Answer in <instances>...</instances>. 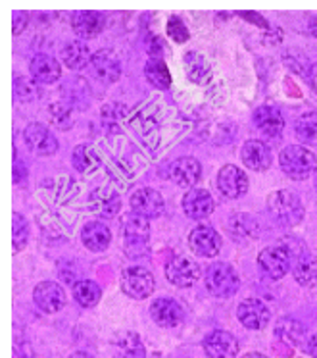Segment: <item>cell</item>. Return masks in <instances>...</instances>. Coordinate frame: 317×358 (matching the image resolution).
I'll return each instance as SVG.
<instances>
[{"label":"cell","instance_id":"obj_1","mask_svg":"<svg viewBox=\"0 0 317 358\" xmlns=\"http://www.w3.org/2000/svg\"><path fill=\"white\" fill-rule=\"evenodd\" d=\"M279 164H281V170L296 181L309 178L317 170L316 155L302 145H290L283 148L279 155Z\"/></svg>","mask_w":317,"mask_h":358},{"label":"cell","instance_id":"obj_2","mask_svg":"<svg viewBox=\"0 0 317 358\" xmlns=\"http://www.w3.org/2000/svg\"><path fill=\"white\" fill-rule=\"evenodd\" d=\"M124 235H125V250L127 257H145L150 239V224L148 218L140 214H127L124 220Z\"/></svg>","mask_w":317,"mask_h":358},{"label":"cell","instance_id":"obj_3","mask_svg":"<svg viewBox=\"0 0 317 358\" xmlns=\"http://www.w3.org/2000/svg\"><path fill=\"white\" fill-rule=\"evenodd\" d=\"M267 210L281 226H294L302 220V203L290 191H275L267 199Z\"/></svg>","mask_w":317,"mask_h":358},{"label":"cell","instance_id":"obj_4","mask_svg":"<svg viewBox=\"0 0 317 358\" xmlns=\"http://www.w3.org/2000/svg\"><path fill=\"white\" fill-rule=\"evenodd\" d=\"M204 281H206V289L209 293L219 299L233 296L239 289V275L235 272V268L227 262H214L212 266H208Z\"/></svg>","mask_w":317,"mask_h":358},{"label":"cell","instance_id":"obj_5","mask_svg":"<svg viewBox=\"0 0 317 358\" xmlns=\"http://www.w3.org/2000/svg\"><path fill=\"white\" fill-rule=\"evenodd\" d=\"M121 291L131 299H147L154 291V275L142 266H131L121 272Z\"/></svg>","mask_w":317,"mask_h":358},{"label":"cell","instance_id":"obj_6","mask_svg":"<svg viewBox=\"0 0 317 358\" xmlns=\"http://www.w3.org/2000/svg\"><path fill=\"white\" fill-rule=\"evenodd\" d=\"M258 266L265 278L281 280L290 270V250L285 245H271L260 252Z\"/></svg>","mask_w":317,"mask_h":358},{"label":"cell","instance_id":"obj_7","mask_svg":"<svg viewBox=\"0 0 317 358\" xmlns=\"http://www.w3.org/2000/svg\"><path fill=\"white\" fill-rule=\"evenodd\" d=\"M165 275L175 287H191L200 278V266L185 255L173 257L165 266Z\"/></svg>","mask_w":317,"mask_h":358},{"label":"cell","instance_id":"obj_8","mask_svg":"<svg viewBox=\"0 0 317 358\" xmlns=\"http://www.w3.org/2000/svg\"><path fill=\"white\" fill-rule=\"evenodd\" d=\"M25 147L37 156H52L58 150V141L47 125L29 124L24 131Z\"/></svg>","mask_w":317,"mask_h":358},{"label":"cell","instance_id":"obj_9","mask_svg":"<svg viewBox=\"0 0 317 358\" xmlns=\"http://www.w3.org/2000/svg\"><path fill=\"white\" fill-rule=\"evenodd\" d=\"M217 189L227 199H239L248 191V176L237 166L227 164L217 173Z\"/></svg>","mask_w":317,"mask_h":358},{"label":"cell","instance_id":"obj_10","mask_svg":"<svg viewBox=\"0 0 317 358\" xmlns=\"http://www.w3.org/2000/svg\"><path fill=\"white\" fill-rule=\"evenodd\" d=\"M91 73L102 83H116L121 76V62L116 56V52L102 48L98 52H94L91 60Z\"/></svg>","mask_w":317,"mask_h":358},{"label":"cell","instance_id":"obj_11","mask_svg":"<svg viewBox=\"0 0 317 358\" xmlns=\"http://www.w3.org/2000/svg\"><path fill=\"white\" fill-rule=\"evenodd\" d=\"M89 208L102 220L114 218L121 208V196L110 187H96L89 196Z\"/></svg>","mask_w":317,"mask_h":358},{"label":"cell","instance_id":"obj_12","mask_svg":"<svg viewBox=\"0 0 317 358\" xmlns=\"http://www.w3.org/2000/svg\"><path fill=\"white\" fill-rule=\"evenodd\" d=\"M189 245L198 257L214 258L221 250V237L214 227L198 226L189 235Z\"/></svg>","mask_w":317,"mask_h":358},{"label":"cell","instance_id":"obj_13","mask_svg":"<svg viewBox=\"0 0 317 358\" xmlns=\"http://www.w3.org/2000/svg\"><path fill=\"white\" fill-rule=\"evenodd\" d=\"M204 350L209 358H235L239 355V341L229 331L216 329L206 335Z\"/></svg>","mask_w":317,"mask_h":358},{"label":"cell","instance_id":"obj_14","mask_svg":"<svg viewBox=\"0 0 317 358\" xmlns=\"http://www.w3.org/2000/svg\"><path fill=\"white\" fill-rule=\"evenodd\" d=\"M239 322L248 329H263L270 324L271 312L260 299H246L237 308Z\"/></svg>","mask_w":317,"mask_h":358},{"label":"cell","instance_id":"obj_15","mask_svg":"<svg viewBox=\"0 0 317 358\" xmlns=\"http://www.w3.org/2000/svg\"><path fill=\"white\" fill-rule=\"evenodd\" d=\"M168 176L171 181L177 183L179 187H193L202 178V166L196 158H191V156L177 158L170 164Z\"/></svg>","mask_w":317,"mask_h":358},{"label":"cell","instance_id":"obj_16","mask_svg":"<svg viewBox=\"0 0 317 358\" xmlns=\"http://www.w3.org/2000/svg\"><path fill=\"white\" fill-rule=\"evenodd\" d=\"M33 301H35V304L39 306L40 310L54 314V312H60V308H64L66 293H64V289L56 281H43L33 291Z\"/></svg>","mask_w":317,"mask_h":358},{"label":"cell","instance_id":"obj_17","mask_svg":"<svg viewBox=\"0 0 317 358\" xmlns=\"http://www.w3.org/2000/svg\"><path fill=\"white\" fill-rule=\"evenodd\" d=\"M129 204H131V210L135 214H140V216H145V218H156V216H160L163 212V203L162 195L154 191V189H137L135 193L129 199Z\"/></svg>","mask_w":317,"mask_h":358},{"label":"cell","instance_id":"obj_18","mask_svg":"<svg viewBox=\"0 0 317 358\" xmlns=\"http://www.w3.org/2000/svg\"><path fill=\"white\" fill-rule=\"evenodd\" d=\"M71 27L75 35L81 39H93L96 35H101L106 27V16L94 10H83V12H75L73 20H71Z\"/></svg>","mask_w":317,"mask_h":358},{"label":"cell","instance_id":"obj_19","mask_svg":"<svg viewBox=\"0 0 317 358\" xmlns=\"http://www.w3.org/2000/svg\"><path fill=\"white\" fill-rule=\"evenodd\" d=\"M150 314L158 326L162 327H175L183 322V306L173 301V299H156L150 306Z\"/></svg>","mask_w":317,"mask_h":358},{"label":"cell","instance_id":"obj_20","mask_svg":"<svg viewBox=\"0 0 317 358\" xmlns=\"http://www.w3.org/2000/svg\"><path fill=\"white\" fill-rule=\"evenodd\" d=\"M183 210L189 218H206L214 212V199L206 189H189L183 196Z\"/></svg>","mask_w":317,"mask_h":358},{"label":"cell","instance_id":"obj_21","mask_svg":"<svg viewBox=\"0 0 317 358\" xmlns=\"http://www.w3.org/2000/svg\"><path fill=\"white\" fill-rule=\"evenodd\" d=\"M240 156L242 162L254 171H265L271 166V150L265 147V143L258 139L246 141L240 150Z\"/></svg>","mask_w":317,"mask_h":358},{"label":"cell","instance_id":"obj_22","mask_svg":"<svg viewBox=\"0 0 317 358\" xmlns=\"http://www.w3.org/2000/svg\"><path fill=\"white\" fill-rule=\"evenodd\" d=\"M29 71L35 81L39 83H56L60 76H62V70H60V62L54 60L52 56L48 55H37L33 56L31 64H29Z\"/></svg>","mask_w":317,"mask_h":358},{"label":"cell","instance_id":"obj_23","mask_svg":"<svg viewBox=\"0 0 317 358\" xmlns=\"http://www.w3.org/2000/svg\"><path fill=\"white\" fill-rule=\"evenodd\" d=\"M81 241L85 245L87 249L94 250V252H101L106 250L112 243V234H110V227L102 222H89L81 229Z\"/></svg>","mask_w":317,"mask_h":358},{"label":"cell","instance_id":"obj_24","mask_svg":"<svg viewBox=\"0 0 317 358\" xmlns=\"http://www.w3.org/2000/svg\"><path fill=\"white\" fill-rule=\"evenodd\" d=\"M254 124L263 135L279 137L281 131H283V127H285V120H283L277 108H273V106H260L254 112Z\"/></svg>","mask_w":317,"mask_h":358},{"label":"cell","instance_id":"obj_25","mask_svg":"<svg viewBox=\"0 0 317 358\" xmlns=\"http://www.w3.org/2000/svg\"><path fill=\"white\" fill-rule=\"evenodd\" d=\"M91 60H93V55H91V48L87 47L85 41H71L64 47L62 62L70 70H85L87 66H91Z\"/></svg>","mask_w":317,"mask_h":358},{"label":"cell","instance_id":"obj_26","mask_svg":"<svg viewBox=\"0 0 317 358\" xmlns=\"http://www.w3.org/2000/svg\"><path fill=\"white\" fill-rule=\"evenodd\" d=\"M147 350L140 337L133 331L117 335L114 341V358H145Z\"/></svg>","mask_w":317,"mask_h":358},{"label":"cell","instance_id":"obj_27","mask_svg":"<svg viewBox=\"0 0 317 358\" xmlns=\"http://www.w3.org/2000/svg\"><path fill=\"white\" fill-rule=\"evenodd\" d=\"M185 68L189 79L196 83V85H208L212 81V66L209 62L198 52H186L185 55Z\"/></svg>","mask_w":317,"mask_h":358},{"label":"cell","instance_id":"obj_28","mask_svg":"<svg viewBox=\"0 0 317 358\" xmlns=\"http://www.w3.org/2000/svg\"><path fill=\"white\" fill-rule=\"evenodd\" d=\"M71 164H73V168L81 173H93L101 168L102 158L101 155L94 150L93 147H89V145H79L73 150V155H71Z\"/></svg>","mask_w":317,"mask_h":358},{"label":"cell","instance_id":"obj_29","mask_svg":"<svg viewBox=\"0 0 317 358\" xmlns=\"http://www.w3.org/2000/svg\"><path fill=\"white\" fill-rule=\"evenodd\" d=\"M294 280L300 283L302 287H316L317 285V258L304 252L298 262L293 268Z\"/></svg>","mask_w":317,"mask_h":358},{"label":"cell","instance_id":"obj_30","mask_svg":"<svg viewBox=\"0 0 317 358\" xmlns=\"http://www.w3.org/2000/svg\"><path fill=\"white\" fill-rule=\"evenodd\" d=\"M73 296L83 308H93L98 304L102 296L101 287L91 280H81L73 285Z\"/></svg>","mask_w":317,"mask_h":358},{"label":"cell","instance_id":"obj_31","mask_svg":"<svg viewBox=\"0 0 317 358\" xmlns=\"http://www.w3.org/2000/svg\"><path fill=\"white\" fill-rule=\"evenodd\" d=\"M296 137L306 147H317V112H306L298 117Z\"/></svg>","mask_w":317,"mask_h":358},{"label":"cell","instance_id":"obj_32","mask_svg":"<svg viewBox=\"0 0 317 358\" xmlns=\"http://www.w3.org/2000/svg\"><path fill=\"white\" fill-rule=\"evenodd\" d=\"M125 120H127V108L119 102H112L102 108V122H104L106 131L119 133L124 129Z\"/></svg>","mask_w":317,"mask_h":358},{"label":"cell","instance_id":"obj_33","mask_svg":"<svg viewBox=\"0 0 317 358\" xmlns=\"http://www.w3.org/2000/svg\"><path fill=\"white\" fill-rule=\"evenodd\" d=\"M145 76L156 89L163 91L171 85V76L162 58H148L147 66H145Z\"/></svg>","mask_w":317,"mask_h":358},{"label":"cell","instance_id":"obj_34","mask_svg":"<svg viewBox=\"0 0 317 358\" xmlns=\"http://www.w3.org/2000/svg\"><path fill=\"white\" fill-rule=\"evenodd\" d=\"M133 127L139 135L158 129V110L152 108V106H145L142 110H139L133 117Z\"/></svg>","mask_w":317,"mask_h":358},{"label":"cell","instance_id":"obj_35","mask_svg":"<svg viewBox=\"0 0 317 358\" xmlns=\"http://www.w3.org/2000/svg\"><path fill=\"white\" fill-rule=\"evenodd\" d=\"M231 231L235 235V239H239L240 235L242 237H256V222L252 216H248V214H237L235 218L231 220Z\"/></svg>","mask_w":317,"mask_h":358},{"label":"cell","instance_id":"obj_36","mask_svg":"<svg viewBox=\"0 0 317 358\" xmlns=\"http://www.w3.org/2000/svg\"><path fill=\"white\" fill-rule=\"evenodd\" d=\"M27 241H29V226H27L24 216L16 212L14 214V250L16 252L24 250Z\"/></svg>","mask_w":317,"mask_h":358},{"label":"cell","instance_id":"obj_37","mask_svg":"<svg viewBox=\"0 0 317 358\" xmlns=\"http://www.w3.org/2000/svg\"><path fill=\"white\" fill-rule=\"evenodd\" d=\"M168 35H170L175 43H186L189 37H191L186 25L183 24V20H179L177 16H173L168 20Z\"/></svg>","mask_w":317,"mask_h":358},{"label":"cell","instance_id":"obj_38","mask_svg":"<svg viewBox=\"0 0 317 358\" xmlns=\"http://www.w3.org/2000/svg\"><path fill=\"white\" fill-rule=\"evenodd\" d=\"M50 117L58 127L62 129H70L71 122H73V116H71V110L66 108L64 104H52L50 106Z\"/></svg>","mask_w":317,"mask_h":358},{"label":"cell","instance_id":"obj_39","mask_svg":"<svg viewBox=\"0 0 317 358\" xmlns=\"http://www.w3.org/2000/svg\"><path fill=\"white\" fill-rule=\"evenodd\" d=\"M14 91H16L20 101H31V99H35V94H37L35 85L29 83V79L25 78H17L16 81H14Z\"/></svg>","mask_w":317,"mask_h":358},{"label":"cell","instance_id":"obj_40","mask_svg":"<svg viewBox=\"0 0 317 358\" xmlns=\"http://www.w3.org/2000/svg\"><path fill=\"white\" fill-rule=\"evenodd\" d=\"M27 14L25 12H14V35H20L27 25Z\"/></svg>","mask_w":317,"mask_h":358},{"label":"cell","instance_id":"obj_41","mask_svg":"<svg viewBox=\"0 0 317 358\" xmlns=\"http://www.w3.org/2000/svg\"><path fill=\"white\" fill-rule=\"evenodd\" d=\"M239 16L240 17H248V22H252V24L256 25H262V27H270L267 25V22L263 20L260 14H256V12H239Z\"/></svg>","mask_w":317,"mask_h":358},{"label":"cell","instance_id":"obj_42","mask_svg":"<svg viewBox=\"0 0 317 358\" xmlns=\"http://www.w3.org/2000/svg\"><path fill=\"white\" fill-rule=\"evenodd\" d=\"M25 166L20 160H16V166H14V183H22L25 179Z\"/></svg>","mask_w":317,"mask_h":358},{"label":"cell","instance_id":"obj_43","mask_svg":"<svg viewBox=\"0 0 317 358\" xmlns=\"http://www.w3.org/2000/svg\"><path fill=\"white\" fill-rule=\"evenodd\" d=\"M308 79H309V85L314 87V91L317 93V64H314L308 71Z\"/></svg>","mask_w":317,"mask_h":358},{"label":"cell","instance_id":"obj_44","mask_svg":"<svg viewBox=\"0 0 317 358\" xmlns=\"http://www.w3.org/2000/svg\"><path fill=\"white\" fill-rule=\"evenodd\" d=\"M309 355L314 358H317V334L309 339Z\"/></svg>","mask_w":317,"mask_h":358},{"label":"cell","instance_id":"obj_45","mask_svg":"<svg viewBox=\"0 0 317 358\" xmlns=\"http://www.w3.org/2000/svg\"><path fill=\"white\" fill-rule=\"evenodd\" d=\"M309 33H311V35L317 39V16L309 22Z\"/></svg>","mask_w":317,"mask_h":358},{"label":"cell","instance_id":"obj_46","mask_svg":"<svg viewBox=\"0 0 317 358\" xmlns=\"http://www.w3.org/2000/svg\"><path fill=\"white\" fill-rule=\"evenodd\" d=\"M70 358H94L93 355H89V352H83V350H78V352H73Z\"/></svg>","mask_w":317,"mask_h":358},{"label":"cell","instance_id":"obj_47","mask_svg":"<svg viewBox=\"0 0 317 358\" xmlns=\"http://www.w3.org/2000/svg\"><path fill=\"white\" fill-rule=\"evenodd\" d=\"M242 358H267L265 355H260V352H248V355H244Z\"/></svg>","mask_w":317,"mask_h":358},{"label":"cell","instance_id":"obj_48","mask_svg":"<svg viewBox=\"0 0 317 358\" xmlns=\"http://www.w3.org/2000/svg\"><path fill=\"white\" fill-rule=\"evenodd\" d=\"M314 183H316V189H317V170H316V176H314Z\"/></svg>","mask_w":317,"mask_h":358}]
</instances>
